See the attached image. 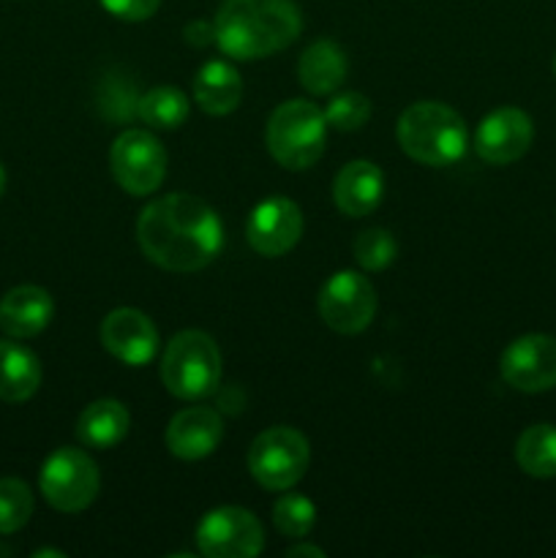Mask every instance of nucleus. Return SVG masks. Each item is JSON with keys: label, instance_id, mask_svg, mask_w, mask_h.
Listing matches in <instances>:
<instances>
[{"label": "nucleus", "instance_id": "nucleus-1", "mask_svg": "<svg viewBox=\"0 0 556 558\" xmlns=\"http://www.w3.org/2000/svg\"><path fill=\"white\" fill-rule=\"evenodd\" d=\"M136 240L153 265L169 272H196L221 254L223 227L200 196L167 194L142 210Z\"/></svg>", "mask_w": 556, "mask_h": 558}, {"label": "nucleus", "instance_id": "nucleus-2", "mask_svg": "<svg viewBox=\"0 0 556 558\" xmlns=\"http://www.w3.org/2000/svg\"><path fill=\"white\" fill-rule=\"evenodd\" d=\"M213 27L223 54L259 60L294 44L303 31V16L294 0H227Z\"/></svg>", "mask_w": 556, "mask_h": 558}, {"label": "nucleus", "instance_id": "nucleus-3", "mask_svg": "<svg viewBox=\"0 0 556 558\" xmlns=\"http://www.w3.org/2000/svg\"><path fill=\"white\" fill-rule=\"evenodd\" d=\"M401 150L423 167H450L469 147V129L461 114L439 101H418L398 118Z\"/></svg>", "mask_w": 556, "mask_h": 558}, {"label": "nucleus", "instance_id": "nucleus-4", "mask_svg": "<svg viewBox=\"0 0 556 558\" xmlns=\"http://www.w3.org/2000/svg\"><path fill=\"white\" fill-rule=\"evenodd\" d=\"M325 112L311 101H300V98L283 101L281 107L273 109L270 120H267V150L281 167L292 169V172L314 167L325 153Z\"/></svg>", "mask_w": 556, "mask_h": 558}, {"label": "nucleus", "instance_id": "nucleus-5", "mask_svg": "<svg viewBox=\"0 0 556 558\" xmlns=\"http://www.w3.org/2000/svg\"><path fill=\"white\" fill-rule=\"evenodd\" d=\"M161 381L180 401L207 398L221 381V352L202 330H183L169 341L161 357Z\"/></svg>", "mask_w": 556, "mask_h": 558}, {"label": "nucleus", "instance_id": "nucleus-6", "mask_svg": "<svg viewBox=\"0 0 556 558\" xmlns=\"http://www.w3.org/2000/svg\"><path fill=\"white\" fill-rule=\"evenodd\" d=\"M311 461V447L300 430L289 425L262 430L249 450V472L262 488L292 490L303 480Z\"/></svg>", "mask_w": 556, "mask_h": 558}, {"label": "nucleus", "instance_id": "nucleus-7", "mask_svg": "<svg viewBox=\"0 0 556 558\" xmlns=\"http://www.w3.org/2000/svg\"><path fill=\"white\" fill-rule=\"evenodd\" d=\"M38 485H41V496L49 507H55L58 512H82L96 501L101 474H98L96 461L85 450L60 447L44 461Z\"/></svg>", "mask_w": 556, "mask_h": 558}, {"label": "nucleus", "instance_id": "nucleus-8", "mask_svg": "<svg viewBox=\"0 0 556 558\" xmlns=\"http://www.w3.org/2000/svg\"><path fill=\"white\" fill-rule=\"evenodd\" d=\"M109 167L125 194L147 196L167 178V150L150 131L129 129L114 140Z\"/></svg>", "mask_w": 556, "mask_h": 558}, {"label": "nucleus", "instance_id": "nucleus-9", "mask_svg": "<svg viewBox=\"0 0 556 558\" xmlns=\"http://www.w3.org/2000/svg\"><path fill=\"white\" fill-rule=\"evenodd\" d=\"M319 316L330 330L358 336L374 322L376 292L358 270H341L319 289Z\"/></svg>", "mask_w": 556, "mask_h": 558}, {"label": "nucleus", "instance_id": "nucleus-10", "mask_svg": "<svg viewBox=\"0 0 556 558\" xmlns=\"http://www.w3.org/2000/svg\"><path fill=\"white\" fill-rule=\"evenodd\" d=\"M196 545L207 558H251L265 548V529L243 507H218L196 526Z\"/></svg>", "mask_w": 556, "mask_h": 558}, {"label": "nucleus", "instance_id": "nucleus-11", "mask_svg": "<svg viewBox=\"0 0 556 558\" xmlns=\"http://www.w3.org/2000/svg\"><path fill=\"white\" fill-rule=\"evenodd\" d=\"M501 379L518 392H545L556 387V338L529 332L501 352Z\"/></svg>", "mask_w": 556, "mask_h": 558}, {"label": "nucleus", "instance_id": "nucleus-12", "mask_svg": "<svg viewBox=\"0 0 556 558\" xmlns=\"http://www.w3.org/2000/svg\"><path fill=\"white\" fill-rule=\"evenodd\" d=\"M245 238H249L251 248L267 259L289 254L303 238V213L287 196L262 199L251 210L249 223H245Z\"/></svg>", "mask_w": 556, "mask_h": 558}, {"label": "nucleus", "instance_id": "nucleus-13", "mask_svg": "<svg viewBox=\"0 0 556 558\" xmlns=\"http://www.w3.org/2000/svg\"><path fill=\"white\" fill-rule=\"evenodd\" d=\"M534 142V123L523 109L501 107L485 114L474 131V153L483 161L507 167L527 156Z\"/></svg>", "mask_w": 556, "mask_h": 558}, {"label": "nucleus", "instance_id": "nucleus-14", "mask_svg": "<svg viewBox=\"0 0 556 558\" xmlns=\"http://www.w3.org/2000/svg\"><path fill=\"white\" fill-rule=\"evenodd\" d=\"M101 343L125 365H147L158 352V330L147 314L136 308H114L101 322Z\"/></svg>", "mask_w": 556, "mask_h": 558}, {"label": "nucleus", "instance_id": "nucleus-15", "mask_svg": "<svg viewBox=\"0 0 556 558\" xmlns=\"http://www.w3.org/2000/svg\"><path fill=\"white\" fill-rule=\"evenodd\" d=\"M221 414L207 407H191L174 414L164 439L169 452L180 461H202L221 445Z\"/></svg>", "mask_w": 556, "mask_h": 558}, {"label": "nucleus", "instance_id": "nucleus-16", "mask_svg": "<svg viewBox=\"0 0 556 558\" xmlns=\"http://www.w3.org/2000/svg\"><path fill=\"white\" fill-rule=\"evenodd\" d=\"M385 194V174L374 161H352L336 174L333 199L349 218H363L376 210Z\"/></svg>", "mask_w": 556, "mask_h": 558}, {"label": "nucleus", "instance_id": "nucleus-17", "mask_svg": "<svg viewBox=\"0 0 556 558\" xmlns=\"http://www.w3.org/2000/svg\"><path fill=\"white\" fill-rule=\"evenodd\" d=\"M52 316V294L41 287H31V283L16 287L5 292V298L0 300V327L11 338L38 336L41 330H47Z\"/></svg>", "mask_w": 556, "mask_h": 558}, {"label": "nucleus", "instance_id": "nucleus-18", "mask_svg": "<svg viewBox=\"0 0 556 558\" xmlns=\"http://www.w3.org/2000/svg\"><path fill=\"white\" fill-rule=\"evenodd\" d=\"M243 98V80L227 60H210L194 76V101L207 114H229Z\"/></svg>", "mask_w": 556, "mask_h": 558}, {"label": "nucleus", "instance_id": "nucleus-19", "mask_svg": "<svg viewBox=\"0 0 556 558\" xmlns=\"http://www.w3.org/2000/svg\"><path fill=\"white\" fill-rule=\"evenodd\" d=\"M298 80L311 96H327L338 90L347 80V54L330 38L314 41L300 54Z\"/></svg>", "mask_w": 556, "mask_h": 558}, {"label": "nucleus", "instance_id": "nucleus-20", "mask_svg": "<svg viewBox=\"0 0 556 558\" xmlns=\"http://www.w3.org/2000/svg\"><path fill=\"white\" fill-rule=\"evenodd\" d=\"M41 387V363L27 347L0 341V401L22 403Z\"/></svg>", "mask_w": 556, "mask_h": 558}, {"label": "nucleus", "instance_id": "nucleus-21", "mask_svg": "<svg viewBox=\"0 0 556 558\" xmlns=\"http://www.w3.org/2000/svg\"><path fill=\"white\" fill-rule=\"evenodd\" d=\"M129 409L114 398H101V401L90 403L82 412L80 423H76V436L82 445L93 447V450H109V447L120 445L129 434Z\"/></svg>", "mask_w": 556, "mask_h": 558}, {"label": "nucleus", "instance_id": "nucleus-22", "mask_svg": "<svg viewBox=\"0 0 556 558\" xmlns=\"http://www.w3.org/2000/svg\"><path fill=\"white\" fill-rule=\"evenodd\" d=\"M516 461L529 477H556V425H529L516 441Z\"/></svg>", "mask_w": 556, "mask_h": 558}, {"label": "nucleus", "instance_id": "nucleus-23", "mask_svg": "<svg viewBox=\"0 0 556 558\" xmlns=\"http://www.w3.org/2000/svg\"><path fill=\"white\" fill-rule=\"evenodd\" d=\"M136 118L147 123V129L172 131L180 129L189 118V96L172 85H161L140 96L136 104Z\"/></svg>", "mask_w": 556, "mask_h": 558}, {"label": "nucleus", "instance_id": "nucleus-24", "mask_svg": "<svg viewBox=\"0 0 556 558\" xmlns=\"http://www.w3.org/2000/svg\"><path fill=\"white\" fill-rule=\"evenodd\" d=\"M273 523L289 539H303L316 523L314 501L300 494H283L273 505Z\"/></svg>", "mask_w": 556, "mask_h": 558}, {"label": "nucleus", "instance_id": "nucleus-25", "mask_svg": "<svg viewBox=\"0 0 556 558\" xmlns=\"http://www.w3.org/2000/svg\"><path fill=\"white\" fill-rule=\"evenodd\" d=\"M33 494L22 480H0V534H14L31 521Z\"/></svg>", "mask_w": 556, "mask_h": 558}, {"label": "nucleus", "instance_id": "nucleus-26", "mask_svg": "<svg viewBox=\"0 0 556 558\" xmlns=\"http://www.w3.org/2000/svg\"><path fill=\"white\" fill-rule=\"evenodd\" d=\"M396 254V238H392L387 229H365V232H360L358 240H354V259H358V265L363 267V270H385L387 265H392Z\"/></svg>", "mask_w": 556, "mask_h": 558}, {"label": "nucleus", "instance_id": "nucleus-27", "mask_svg": "<svg viewBox=\"0 0 556 558\" xmlns=\"http://www.w3.org/2000/svg\"><path fill=\"white\" fill-rule=\"evenodd\" d=\"M371 101L358 90H343L333 96L325 107L327 125L336 131H358L368 123Z\"/></svg>", "mask_w": 556, "mask_h": 558}, {"label": "nucleus", "instance_id": "nucleus-28", "mask_svg": "<svg viewBox=\"0 0 556 558\" xmlns=\"http://www.w3.org/2000/svg\"><path fill=\"white\" fill-rule=\"evenodd\" d=\"M136 104H140V96L134 93V85H125V82H107L104 85V101L101 112L107 114L114 123H123L131 114H136Z\"/></svg>", "mask_w": 556, "mask_h": 558}, {"label": "nucleus", "instance_id": "nucleus-29", "mask_svg": "<svg viewBox=\"0 0 556 558\" xmlns=\"http://www.w3.org/2000/svg\"><path fill=\"white\" fill-rule=\"evenodd\" d=\"M101 5L123 22H145L156 14L161 0H101Z\"/></svg>", "mask_w": 556, "mask_h": 558}, {"label": "nucleus", "instance_id": "nucleus-30", "mask_svg": "<svg viewBox=\"0 0 556 558\" xmlns=\"http://www.w3.org/2000/svg\"><path fill=\"white\" fill-rule=\"evenodd\" d=\"M185 38H189L191 44H196V47H205V44L216 41V27L207 25V22H191V25L185 27Z\"/></svg>", "mask_w": 556, "mask_h": 558}, {"label": "nucleus", "instance_id": "nucleus-31", "mask_svg": "<svg viewBox=\"0 0 556 558\" xmlns=\"http://www.w3.org/2000/svg\"><path fill=\"white\" fill-rule=\"evenodd\" d=\"M287 556H289V558H294V556H314V558H325V550L316 548V545H305V543H300V545H294V548H289V550H287Z\"/></svg>", "mask_w": 556, "mask_h": 558}, {"label": "nucleus", "instance_id": "nucleus-32", "mask_svg": "<svg viewBox=\"0 0 556 558\" xmlns=\"http://www.w3.org/2000/svg\"><path fill=\"white\" fill-rule=\"evenodd\" d=\"M36 558H44V556H55V558H63L65 554L63 550H36V554H33Z\"/></svg>", "mask_w": 556, "mask_h": 558}, {"label": "nucleus", "instance_id": "nucleus-33", "mask_svg": "<svg viewBox=\"0 0 556 558\" xmlns=\"http://www.w3.org/2000/svg\"><path fill=\"white\" fill-rule=\"evenodd\" d=\"M3 191H5V169L3 163H0V196H3Z\"/></svg>", "mask_w": 556, "mask_h": 558}, {"label": "nucleus", "instance_id": "nucleus-34", "mask_svg": "<svg viewBox=\"0 0 556 558\" xmlns=\"http://www.w3.org/2000/svg\"><path fill=\"white\" fill-rule=\"evenodd\" d=\"M554 76H556V54H554Z\"/></svg>", "mask_w": 556, "mask_h": 558}]
</instances>
